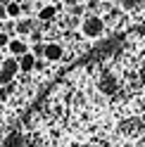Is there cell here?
Wrapping results in <instances>:
<instances>
[{"label":"cell","instance_id":"obj_1","mask_svg":"<svg viewBox=\"0 0 145 147\" xmlns=\"http://www.w3.org/2000/svg\"><path fill=\"white\" fill-rule=\"evenodd\" d=\"M81 33H83L86 38H100L105 33V19L98 17V14L83 17V22H81Z\"/></svg>","mask_w":145,"mask_h":147},{"label":"cell","instance_id":"obj_2","mask_svg":"<svg viewBox=\"0 0 145 147\" xmlns=\"http://www.w3.org/2000/svg\"><path fill=\"white\" fill-rule=\"evenodd\" d=\"M17 74H19V67H17V57H5L3 64H0V83H3V86L12 83Z\"/></svg>","mask_w":145,"mask_h":147},{"label":"cell","instance_id":"obj_3","mask_svg":"<svg viewBox=\"0 0 145 147\" xmlns=\"http://www.w3.org/2000/svg\"><path fill=\"white\" fill-rule=\"evenodd\" d=\"M43 59L45 62H62L64 59V48H62V43L57 40H50V43H43Z\"/></svg>","mask_w":145,"mask_h":147},{"label":"cell","instance_id":"obj_4","mask_svg":"<svg viewBox=\"0 0 145 147\" xmlns=\"http://www.w3.org/2000/svg\"><path fill=\"white\" fill-rule=\"evenodd\" d=\"M5 48H7V52H10V57H19V55L29 52V43H26L24 38H10Z\"/></svg>","mask_w":145,"mask_h":147},{"label":"cell","instance_id":"obj_5","mask_svg":"<svg viewBox=\"0 0 145 147\" xmlns=\"http://www.w3.org/2000/svg\"><path fill=\"white\" fill-rule=\"evenodd\" d=\"M17 67H19L22 74H31L33 67H36V57H33L31 52H24V55H19V57H17Z\"/></svg>","mask_w":145,"mask_h":147},{"label":"cell","instance_id":"obj_6","mask_svg":"<svg viewBox=\"0 0 145 147\" xmlns=\"http://www.w3.org/2000/svg\"><path fill=\"white\" fill-rule=\"evenodd\" d=\"M3 12H5L7 19H19V17L24 14V12H22V3H19V0H7V3L3 5Z\"/></svg>","mask_w":145,"mask_h":147},{"label":"cell","instance_id":"obj_7","mask_svg":"<svg viewBox=\"0 0 145 147\" xmlns=\"http://www.w3.org/2000/svg\"><path fill=\"white\" fill-rule=\"evenodd\" d=\"M36 17H38L41 22H52V19L57 17V7H55V5H45V7H41V10H38V14H36Z\"/></svg>","mask_w":145,"mask_h":147},{"label":"cell","instance_id":"obj_8","mask_svg":"<svg viewBox=\"0 0 145 147\" xmlns=\"http://www.w3.org/2000/svg\"><path fill=\"white\" fill-rule=\"evenodd\" d=\"M14 31L19 33V36H29L33 31V22L31 19H17L14 22Z\"/></svg>","mask_w":145,"mask_h":147},{"label":"cell","instance_id":"obj_9","mask_svg":"<svg viewBox=\"0 0 145 147\" xmlns=\"http://www.w3.org/2000/svg\"><path fill=\"white\" fill-rule=\"evenodd\" d=\"M10 93H12V90H10V83H7V86H0V102H7V100H10Z\"/></svg>","mask_w":145,"mask_h":147},{"label":"cell","instance_id":"obj_10","mask_svg":"<svg viewBox=\"0 0 145 147\" xmlns=\"http://www.w3.org/2000/svg\"><path fill=\"white\" fill-rule=\"evenodd\" d=\"M136 5H138V0H121V10L124 12H131Z\"/></svg>","mask_w":145,"mask_h":147},{"label":"cell","instance_id":"obj_11","mask_svg":"<svg viewBox=\"0 0 145 147\" xmlns=\"http://www.w3.org/2000/svg\"><path fill=\"white\" fill-rule=\"evenodd\" d=\"M86 12V5H81V3H76V5H71V14L74 17H81Z\"/></svg>","mask_w":145,"mask_h":147},{"label":"cell","instance_id":"obj_12","mask_svg":"<svg viewBox=\"0 0 145 147\" xmlns=\"http://www.w3.org/2000/svg\"><path fill=\"white\" fill-rule=\"evenodd\" d=\"M7 40H10V36H7L5 31H0V48H5V45H7Z\"/></svg>","mask_w":145,"mask_h":147},{"label":"cell","instance_id":"obj_13","mask_svg":"<svg viewBox=\"0 0 145 147\" xmlns=\"http://www.w3.org/2000/svg\"><path fill=\"white\" fill-rule=\"evenodd\" d=\"M29 36H31V40H33V43H41V38H43V36H41V31H31Z\"/></svg>","mask_w":145,"mask_h":147},{"label":"cell","instance_id":"obj_14","mask_svg":"<svg viewBox=\"0 0 145 147\" xmlns=\"http://www.w3.org/2000/svg\"><path fill=\"white\" fill-rule=\"evenodd\" d=\"M62 5H67V7H71V5H76V0H62Z\"/></svg>","mask_w":145,"mask_h":147},{"label":"cell","instance_id":"obj_15","mask_svg":"<svg viewBox=\"0 0 145 147\" xmlns=\"http://www.w3.org/2000/svg\"><path fill=\"white\" fill-rule=\"evenodd\" d=\"M76 3H81V5H86V3H88V0H76Z\"/></svg>","mask_w":145,"mask_h":147},{"label":"cell","instance_id":"obj_16","mask_svg":"<svg viewBox=\"0 0 145 147\" xmlns=\"http://www.w3.org/2000/svg\"><path fill=\"white\" fill-rule=\"evenodd\" d=\"M138 3H140V0H138ZM143 3H145V0H143Z\"/></svg>","mask_w":145,"mask_h":147}]
</instances>
